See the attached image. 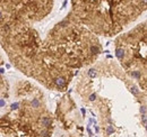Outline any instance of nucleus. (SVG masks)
<instances>
[{
  "label": "nucleus",
  "mask_w": 147,
  "mask_h": 137,
  "mask_svg": "<svg viewBox=\"0 0 147 137\" xmlns=\"http://www.w3.org/2000/svg\"><path fill=\"white\" fill-rule=\"evenodd\" d=\"M146 21L118 36L114 41L117 59L125 71L142 86L143 91H146Z\"/></svg>",
  "instance_id": "obj_5"
},
{
  "label": "nucleus",
  "mask_w": 147,
  "mask_h": 137,
  "mask_svg": "<svg viewBox=\"0 0 147 137\" xmlns=\"http://www.w3.org/2000/svg\"><path fill=\"white\" fill-rule=\"evenodd\" d=\"M16 89L10 101L9 83L0 74V137H51L53 118L43 93L27 81Z\"/></svg>",
  "instance_id": "obj_1"
},
{
  "label": "nucleus",
  "mask_w": 147,
  "mask_h": 137,
  "mask_svg": "<svg viewBox=\"0 0 147 137\" xmlns=\"http://www.w3.org/2000/svg\"><path fill=\"white\" fill-rule=\"evenodd\" d=\"M43 50L57 64L74 71L93 64L102 52L97 36L69 13L50 29Z\"/></svg>",
  "instance_id": "obj_2"
},
{
  "label": "nucleus",
  "mask_w": 147,
  "mask_h": 137,
  "mask_svg": "<svg viewBox=\"0 0 147 137\" xmlns=\"http://www.w3.org/2000/svg\"><path fill=\"white\" fill-rule=\"evenodd\" d=\"M3 64V59H2V56H1V54H0V67Z\"/></svg>",
  "instance_id": "obj_6"
},
{
  "label": "nucleus",
  "mask_w": 147,
  "mask_h": 137,
  "mask_svg": "<svg viewBox=\"0 0 147 137\" xmlns=\"http://www.w3.org/2000/svg\"><path fill=\"white\" fill-rule=\"evenodd\" d=\"M55 0H0V44L37 32L34 25L52 11Z\"/></svg>",
  "instance_id": "obj_4"
},
{
  "label": "nucleus",
  "mask_w": 147,
  "mask_h": 137,
  "mask_svg": "<svg viewBox=\"0 0 147 137\" xmlns=\"http://www.w3.org/2000/svg\"><path fill=\"white\" fill-rule=\"evenodd\" d=\"M147 0H71V15L96 36L112 37L140 17Z\"/></svg>",
  "instance_id": "obj_3"
}]
</instances>
